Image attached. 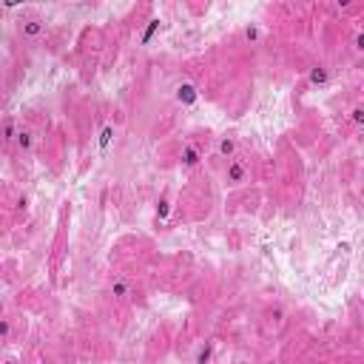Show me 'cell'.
I'll use <instances>...</instances> for the list:
<instances>
[{
	"label": "cell",
	"instance_id": "obj_1",
	"mask_svg": "<svg viewBox=\"0 0 364 364\" xmlns=\"http://www.w3.org/2000/svg\"><path fill=\"white\" fill-rule=\"evenodd\" d=\"M245 179H247V162H242L239 157H234V160L228 162V168H225V185L239 188Z\"/></svg>",
	"mask_w": 364,
	"mask_h": 364
},
{
	"label": "cell",
	"instance_id": "obj_2",
	"mask_svg": "<svg viewBox=\"0 0 364 364\" xmlns=\"http://www.w3.org/2000/svg\"><path fill=\"white\" fill-rule=\"evenodd\" d=\"M17 31H20V37H26V40H37L46 34V20L43 17H29L17 26Z\"/></svg>",
	"mask_w": 364,
	"mask_h": 364
},
{
	"label": "cell",
	"instance_id": "obj_3",
	"mask_svg": "<svg viewBox=\"0 0 364 364\" xmlns=\"http://www.w3.org/2000/svg\"><path fill=\"white\" fill-rule=\"evenodd\" d=\"M108 293H111V299H117V302H128V299L134 296V288H131V282L125 276H114L111 282H108Z\"/></svg>",
	"mask_w": 364,
	"mask_h": 364
},
{
	"label": "cell",
	"instance_id": "obj_4",
	"mask_svg": "<svg viewBox=\"0 0 364 364\" xmlns=\"http://www.w3.org/2000/svg\"><path fill=\"white\" fill-rule=\"evenodd\" d=\"M34 140H37V137H34V131H31L29 125H20L17 137H14V148L23 151V154H29V151L34 148Z\"/></svg>",
	"mask_w": 364,
	"mask_h": 364
},
{
	"label": "cell",
	"instance_id": "obj_5",
	"mask_svg": "<svg viewBox=\"0 0 364 364\" xmlns=\"http://www.w3.org/2000/svg\"><path fill=\"white\" fill-rule=\"evenodd\" d=\"M17 128H20L17 120H14V117H6V120H3V125H0V142H3V145H14Z\"/></svg>",
	"mask_w": 364,
	"mask_h": 364
},
{
	"label": "cell",
	"instance_id": "obj_6",
	"mask_svg": "<svg viewBox=\"0 0 364 364\" xmlns=\"http://www.w3.org/2000/svg\"><path fill=\"white\" fill-rule=\"evenodd\" d=\"M216 151H219V157H225V160H234L236 151H239V140H236V137H222L219 145H216Z\"/></svg>",
	"mask_w": 364,
	"mask_h": 364
},
{
	"label": "cell",
	"instance_id": "obj_7",
	"mask_svg": "<svg viewBox=\"0 0 364 364\" xmlns=\"http://www.w3.org/2000/svg\"><path fill=\"white\" fill-rule=\"evenodd\" d=\"M14 333V321L12 319H0V341H6Z\"/></svg>",
	"mask_w": 364,
	"mask_h": 364
},
{
	"label": "cell",
	"instance_id": "obj_8",
	"mask_svg": "<svg viewBox=\"0 0 364 364\" xmlns=\"http://www.w3.org/2000/svg\"><path fill=\"white\" fill-rule=\"evenodd\" d=\"M179 100L194 103V100H197V91H194V86H179Z\"/></svg>",
	"mask_w": 364,
	"mask_h": 364
},
{
	"label": "cell",
	"instance_id": "obj_9",
	"mask_svg": "<svg viewBox=\"0 0 364 364\" xmlns=\"http://www.w3.org/2000/svg\"><path fill=\"white\" fill-rule=\"evenodd\" d=\"M310 83H327V68L316 66L313 71H310Z\"/></svg>",
	"mask_w": 364,
	"mask_h": 364
},
{
	"label": "cell",
	"instance_id": "obj_10",
	"mask_svg": "<svg viewBox=\"0 0 364 364\" xmlns=\"http://www.w3.org/2000/svg\"><path fill=\"white\" fill-rule=\"evenodd\" d=\"M259 37H262V31L256 29V26H247V29H245V40H247V43H259Z\"/></svg>",
	"mask_w": 364,
	"mask_h": 364
},
{
	"label": "cell",
	"instance_id": "obj_11",
	"mask_svg": "<svg viewBox=\"0 0 364 364\" xmlns=\"http://www.w3.org/2000/svg\"><path fill=\"white\" fill-rule=\"evenodd\" d=\"M111 134H114V128H111V125H105V128H103V134H100V145H103V148H105V145H108V140H111Z\"/></svg>",
	"mask_w": 364,
	"mask_h": 364
},
{
	"label": "cell",
	"instance_id": "obj_12",
	"mask_svg": "<svg viewBox=\"0 0 364 364\" xmlns=\"http://www.w3.org/2000/svg\"><path fill=\"white\" fill-rule=\"evenodd\" d=\"M185 165H197V151H194V148L185 151Z\"/></svg>",
	"mask_w": 364,
	"mask_h": 364
},
{
	"label": "cell",
	"instance_id": "obj_13",
	"mask_svg": "<svg viewBox=\"0 0 364 364\" xmlns=\"http://www.w3.org/2000/svg\"><path fill=\"white\" fill-rule=\"evenodd\" d=\"M282 316H284V313H282L279 308H276V310H267V319H271V321H282Z\"/></svg>",
	"mask_w": 364,
	"mask_h": 364
},
{
	"label": "cell",
	"instance_id": "obj_14",
	"mask_svg": "<svg viewBox=\"0 0 364 364\" xmlns=\"http://www.w3.org/2000/svg\"><path fill=\"white\" fill-rule=\"evenodd\" d=\"M353 123H361V108H353Z\"/></svg>",
	"mask_w": 364,
	"mask_h": 364
},
{
	"label": "cell",
	"instance_id": "obj_15",
	"mask_svg": "<svg viewBox=\"0 0 364 364\" xmlns=\"http://www.w3.org/2000/svg\"><path fill=\"white\" fill-rule=\"evenodd\" d=\"M0 319H6V304L0 302Z\"/></svg>",
	"mask_w": 364,
	"mask_h": 364
},
{
	"label": "cell",
	"instance_id": "obj_16",
	"mask_svg": "<svg viewBox=\"0 0 364 364\" xmlns=\"http://www.w3.org/2000/svg\"><path fill=\"white\" fill-rule=\"evenodd\" d=\"M0 364H17V358H6V361H0Z\"/></svg>",
	"mask_w": 364,
	"mask_h": 364
}]
</instances>
